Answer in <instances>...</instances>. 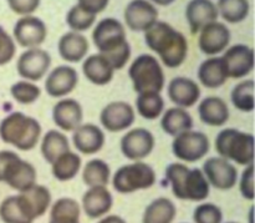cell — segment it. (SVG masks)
<instances>
[{
    "label": "cell",
    "mask_w": 255,
    "mask_h": 223,
    "mask_svg": "<svg viewBox=\"0 0 255 223\" xmlns=\"http://www.w3.org/2000/svg\"><path fill=\"white\" fill-rule=\"evenodd\" d=\"M144 41L166 67L176 69L186 61L188 40L168 22L157 21L144 32Z\"/></svg>",
    "instance_id": "1"
},
{
    "label": "cell",
    "mask_w": 255,
    "mask_h": 223,
    "mask_svg": "<svg viewBox=\"0 0 255 223\" xmlns=\"http://www.w3.org/2000/svg\"><path fill=\"white\" fill-rule=\"evenodd\" d=\"M166 177L172 194L178 200L203 202L209 196L211 186L201 169H189L187 165L174 162L167 166Z\"/></svg>",
    "instance_id": "2"
},
{
    "label": "cell",
    "mask_w": 255,
    "mask_h": 223,
    "mask_svg": "<svg viewBox=\"0 0 255 223\" xmlns=\"http://www.w3.org/2000/svg\"><path fill=\"white\" fill-rule=\"evenodd\" d=\"M42 127L36 119L14 111L0 121V139L19 151H31L41 140Z\"/></svg>",
    "instance_id": "3"
},
{
    "label": "cell",
    "mask_w": 255,
    "mask_h": 223,
    "mask_svg": "<svg viewBox=\"0 0 255 223\" xmlns=\"http://www.w3.org/2000/svg\"><path fill=\"white\" fill-rule=\"evenodd\" d=\"M218 156L232 164L249 166L254 164V136L237 129H224L216 137Z\"/></svg>",
    "instance_id": "4"
},
{
    "label": "cell",
    "mask_w": 255,
    "mask_h": 223,
    "mask_svg": "<svg viewBox=\"0 0 255 223\" xmlns=\"http://www.w3.org/2000/svg\"><path fill=\"white\" fill-rule=\"evenodd\" d=\"M132 87L137 94L159 92L164 89L166 76L158 59L151 54H142L132 61L128 69Z\"/></svg>",
    "instance_id": "5"
},
{
    "label": "cell",
    "mask_w": 255,
    "mask_h": 223,
    "mask_svg": "<svg viewBox=\"0 0 255 223\" xmlns=\"http://www.w3.org/2000/svg\"><path fill=\"white\" fill-rule=\"evenodd\" d=\"M156 171L143 161H134L121 166L112 176V186L121 195L148 190L156 184Z\"/></svg>",
    "instance_id": "6"
},
{
    "label": "cell",
    "mask_w": 255,
    "mask_h": 223,
    "mask_svg": "<svg viewBox=\"0 0 255 223\" xmlns=\"http://www.w3.org/2000/svg\"><path fill=\"white\" fill-rule=\"evenodd\" d=\"M211 142L208 136L204 132L194 131L193 129L177 135L172 142V152L184 164L201 161L207 156Z\"/></svg>",
    "instance_id": "7"
},
{
    "label": "cell",
    "mask_w": 255,
    "mask_h": 223,
    "mask_svg": "<svg viewBox=\"0 0 255 223\" xmlns=\"http://www.w3.org/2000/svg\"><path fill=\"white\" fill-rule=\"evenodd\" d=\"M92 41L100 54L107 55L115 51L127 42L125 25L115 17L102 19L92 31Z\"/></svg>",
    "instance_id": "8"
},
{
    "label": "cell",
    "mask_w": 255,
    "mask_h": 223,
    "mask_svg": "<svg viewBox=\"0 0 255 223\" xmlns=\"http://www.w3.org/2000/svg\"><path fill=\"white\" fill-rule=\"evenodd\" d=\"M202 172L206 176L209 186L221 191L232 190L238 184V170L228 160L221 156L209 157L202 167Z\"/></svg>",
    "instance_id": "9"
},
{
    "label": "cell",
    "mask_w": 255,
    "mask_h": 223,
    "mask_svg": "<svg viewBox=\"0 0 255 223\" xmlns=\"http://www.w3.org/2000/svg\"><path fill=\"white\" fill-rule=\"evenodd\" d=\"M156 140L149 130L143 127L128 130L122 136L120 147L121 152L129 161H142L153 152Z\"/></svg>",
    "instance_id": "10"
},
{
    "label": "cell",
    "mask_w": 255,
    "mask_h": 223,
    "mask_svg": "<svg viewBox=\"0 0 255 223\" xmlns=\"http://www.w3.org/2000/svg\"><path fill=\"white\" fill-rule=\"evenodd\" d=\"M51 66V56L46 50L32 47L22 52L16 61V71L22 80L36 82L46 76Z\"/></svg>",
    "instance_id": "11"
},
{
    "label": "cell",
    "mask_w": 255,
    "mask_h": 223,
    "mask_svg": "<svg viewBox=\"0 0 255 223\" xmlns=\"http://www.w3.org/2000/svg\"><path fill=\"white\" fill-rule=\"evenodd\" d=\"M47 37L46 24L34 15L22 16L15 22L12 29V39L20 46L32 49L44 44Z\"/></svg>",
    "instance_id": "12"
},
{
    "label": "cell",
    "mask_w": 255,
    "mask_h": 223,
    "mask_svg": "<svg viewBox=\"0 0 255 223\" xmlns=\"http://www.w3.org/2000/svg\"><path fill=\"white\" fill-rule=\"evenodd\" d=\"M136 121V111L126 101H112L100 114V122L109 132H122L128 130Z\"/></svg>",
    "instance_id": "13"
},
{
    "label": "cell",
    "mask_w": 255,
    "mask_h": 223,
    "mask_svg": "<svg viewBox=\"0 0 255 223\" xmlns=\"http://www.w3.org/2000/svg\"><path fill=\"white\" fill-rule=\"evenodd\" d=\"M2 184H6L12 190L25 192L37 184V172L34 165L22 160L17 155L9 162L4 172Z\"/></svg>",
    "instance_id": "14"
},
{
    "label": "cell",
    "mask_w": 255,
    "mask_h": 223,
    "mask_svg": "<svg viewBox=\"0 0 255 223\" xmlns=\"http://www.w3.org/2000/svg\"><path fill=\"white\" fill-rule=\"evenodd\" d=\"M79 84V74L70 65H60L47 72L45 91L50 97L64 99L71 94Z\"/></svg>",
    "instance_id": "15"
},
{
    "label": "cell",
    "mask_w": 255,
    "mask_h": 223,
    "mask_svg": "<svg viewBox=\"0 0 255 223\" xmlns=\"http://www.w3.org/2000/svg\"><path fill=\"white\" fill-rule=\"evenodd\" d=\"M228 76L243 79L254 70V50L246 44H236L228 47L222 55Z\"/></svg>",
    "instance_id": "16"
},
{
    "label": "cell",
    "mask_w": 255,
    "mask_h": 223,
    "mask_svg": "<svg viewBox=\"0 0 255 223\" xmlns=\"http://www.w3.org/2000/svg\"><path fill=\"white\" fill-rule=\"evenodd\" d=\"M124 16L129 29L146 32L158 21V10L148 0H132L127 4Z\"/></svg>",
    "instance_id": "17"
},
{
    "label": "cell",
    "mask_w": 255,
    "mask_h": 223,
    "mask_svg": "<svg viewBox=\"0 0 255 223\" xmlns=\"http://www.w3.org/2000/svg\"><path fill=\"white\" fill-rule=\"evenodd\" d=\"M199 32V49L208 56H217L224 52L231 42V30L223 22L213 21L207 24Z\"/></svg>",
    "instance_id": "18"
},
{
    "label": "cell",
    "mask_w": 255,
    "mask_h": 223,
    "mask_svg": "<svg viewBox=\"0 0 255 223\" xmlns=\"http://www.w3.org/2000/svg\"><path fill=\"white\" fill-rule=\"evenodd\" d=\"M52 121L62 132H72L84 124V109L75 99L64 97L52 107Z\"/></svg>",
    "instance_id": "19"
},
{
    "label": "cell",
    "mask_w": 255,
    "mask_h": 223,
    "mask_svg": "<svg viewBox=\"0 0 255 223\" xmlns=\"http://www.w3.org/2000/svg\"><path fill=\"white\" fill-rule=\"evenodd\" d=\"M72 144L82 155H95L101 151L106 142L104 130L95 124H81L72 131Z\"/></svg>",
    "instance_id": "20"
},
{
    "label": "cell",
    "mask_w": 255,
    "mask_h": 223,
    "mask_svg": "<svg viewBox=\"0 0 255 223\" xmlns=\"http://www.w3.org/2000/svg\"><path fill=\"white\" fill-rule=\"evenodd\" d=\"M169 100L176 106L189 109L198 104L201 99V87L194 80L186 76H177L171 80L167 87Z\"/></svg>",
    "instance_id": "21"
},
{
    "label": "cell",
    "mask_w": 255,
    "mask_h": 223,
    "mask_svg": "<svg viewBox=\"0 0 255 223\" xmlns=\"http://www.w3.org/2000/svg\"><path fill=\"white\" fill-rule=\"evenodd\" d=\"M114 197L106 186L89 187L82 196L81 207L90 219H101L112 209Z\"/></svg>",
    "instance_id": "22"
},
{
    "label": "cell",
    "mask_w": 255,
    "mask_h": 223,
    "mask_svg": "<svg viewBox=\"0 0 255 223\" xmlns=\"http://www.w3.org/2000/svg\"><path fill=\"white\" fill-rule=\"evenodd\" d=\"M219 17L217 5L212 0H191L186 7V19L192 34H198L207 24Z\"/></svg>",
    "instance_id": "23"
},
{
    "label": "cell",
    "mask_w": 255,
    "mask_h": 223,
    "mask_svg": "<svg viewBox=\"0 0 255 223\" xmlns=\"http://www.w3.org/2000/svg\"><path fill=\"white\" fill-rule=\"evenodd\" d=\"M198 116L207 126L219 127L228 122L231 111L222 97L207 96L198 105Z\"/></svg>",
    "instance_id": "24"
},
{
    "label": "cell",
    "mask_w": 255,
    "mask_h": 223,
    "mask_svg": "<svg viewBox=\"0 0 255 223\" xmlns=\"http://www.w3.org/2000/svg\"><path fill=\"white\" fill-rule=\"evenodd\" d=\"M82 74L91 84L105 86L114 80L115 69L102 54H94L85 57L82 62Z\"/></svg>",
    "instance_id": "25"
},
{
    "label": "cell",
    "mask_w": 255,
    "mask_h": 223,
    "mask_svg": "<svg viewBox=\"0 0 255 223\" xmlns=\"http://www.w3.org/2000/svg\"><path fill=\"white\" fill-rule=\"evenodd\" d=\"M89 49V40L81 32H66L60 37L57 44V50L61 59L71 64L82 61L86 57Z\"/></svg>",
    "instance_id": "26"
},
{
    "label": "cell",
    "mask_w": 255,
    "mask_h": 223,
    "mask_svg": "<svg viewBox=\"0 0 255 223\" xmlns=\"http://www.w3.org/2000/svg\"><path fill=\"white\" fill-rule=\"evenodd\" d=\"M228 79V72L222 56H212L199 65L198 80L207 89L222 87Z\"/></svg>",
    "instance_id": "27"
},
{
    "label": "cell",
    "mask_w": 255,
    "mask_h": 223,
    "mask_svg": "<svg viewBox=\"0 0 255 223\" xmlns=\"http://www.w3.org/2000/svg\"><path fill=\"white\" fill-rule=\"evenodd\" d=\"M0 220L4 223H34L35 221L20 194L2 200L0 204Z\"/></svg>",
    "instance_id": "28"
},
{
    "label": "cell",
    "mask_w": 255,
    "mask_h": 223,
    "mask_svg": "<svg viewBox=\"0 0 255 223\" xmlns=\"http://www.w3.org/2000/svg\"><path fill=\"white\" fill-rule=\"evenodd\" d=\"M161 127L168 136L176 137L182 132L193 129V117L187 109L178 106L171 107L162 114Z\"/></svg>",
    "instance_id": "29"
},
{
    "label": "cell",
    "mask_w": 255,
    "mask_h": 223,
    "mask_svg": "<svg viewBox=\"0 0 255 223\" xmlns=\"http://www.w3.org/2000/svg\"><path fill=\"white\" fill-rule=\"evenodd\" d=\"M69 137L60 130H49L40 142V151L47 164L51 165L59 156L70 151Z\"/></svg>",
    "instance_id": "30"
},
{
    "label": "cell",
    "mask_w": 255,
    "mask_h": 223,
    "mask_svg": "<svg viewBox=\"0 0 255 223\" xmlns=\"http://www.w3.org/2000/svg\"><path fill=\"white\" fill-rule=\"evenodd\" d=\"M176 216V205L167 197H158L146 207L142 223H173Z\"/></svg>",
    "instance_id": "31"
},
{
    "label": "cell",
    "mask_w": 255,
    "mask_h": 223,
    "mask_svg": "<svg viewBox=\"0 0 255 223\" xmlns=\"http://www.w3.org/2000/svg\"><path fill=\"white\" fill-rule=\"evenodd\" d=\"M82 167V160L79 154L74 151H67L57 157L51 164L52 176L60 182H67L77 176Z\"/></svg>",
    "instance_id": "32"
},
{
    "label": "cell",
    "mask_w": 255,
    "mask_h": 223,
    "mask_svg": "<svg viewBox=\"0 0 255 223\" xmlns=\"http://www.w3.org/2000/svg\"><path fill=\"white\" fill-rule=\"evenodd\" d=\"M20 195L22 196L27 209L31 212L35 220L44 216L52 204L50 190L42 185L36 184L27 191L20 192Z\"/></svg>",
    "instance_id": "33"
},
{
    "label": "cell",
    "mask_w": 255,
    "mask_h": 223,
    "mask_svg": "<svg viewBox=\"0 0 255 223\" xmlns=\"http://www.w3.org/2000/svg\"><path fill=\"white\" fill-rule=\"evenodd\" d=\"M81 207L70 197H62L50 206L49 223H80Z\"/></svg>",
    "instance_id": "34"
},
{
    "label": "cell",
    "mask_w": 255,
    "mask_h": 223,
    "mask_svg": "<svg viewBox=\"0 0 255 223\" xmlns=\"http://www.w3.org/2000/svg\"><path fill=\"white\" fill-rule=\"evenodd\" d=\"M111 179L109 164L101 159L90 160L82 169V181L86 186H107Z\"/></svg>",
    "instance_id": "35"
},
{
    "label": "cell",
    "mask_w": 255,
    "mask_h": 223,
    "mask_svg": "<svg viewBox=\"0 0 255 223\" xmlns=\"http://www.w3.org/2000/svg\"><path fill=\"white\" fill-rule=\"evenodd\" d=\"M137 114L146 120H156L164 111V99L159 92L138 94L136 99Z\"/></svg>",
    "instance_id": "36"
},
{
    "label": "cell",
    "mask_w": 255,
    "mask_h": 223,
    "mask_svg": "<svg viewBox=\"0 0 255 223\" xmlns=\"http://www.w3.org/2000/svg\"><path fill=\"white\" fill-rule=\"evenodd\" d=\"M216 5L219 16L229 24H239L244 21L251 10L249 0H218Z\"/></svg>",
    "instance_id": "37"
},
{
    "label": "cell",
    "mask_w": 255,
    "mask_h": 223,
    "mask_svg": "<svg viewBox=\"0 0 255 223\" xmlns=\"http://www.w3.org/2000/svg\"><path fill=\"white\" fill-rule=\"evenodd\" d=\"M231 101L237 110L242 112L254 111V80H243L232 89Z\"/></svg>",
    "instance_id": "38"
},
{
    "label": "cell",
    "mask_w": 255,
    "mask_h": 223,
    "mask_svg": "<svg viewBox=\"0 0 255 223\" xmlns=\"http://www.w3.org/2000/svg\"><path fill=\"white\" fill-rule=\"evenodd\" d=\"M10 95L20 105H31L41 96V89L35 82L20 80L10 87Z\"/></svg>",
    "instance_id": "39"
},
{
    "label": "cell",
    "mask_w": 255,
    "mask_h": 223,
    "mask_svg": "<svg viewBox=\"0 0 255 223\" xmlns=\"http://www.w3.org/2000/svg\"><path fill=\"white\" fill-rule=\"evenodd\" d=\"M96 21V15L85 11L79 5H74L69 10L66 15V24L71 29V31L82 32L89 30Z\"/></svg>",
    "instance_id": "40"
},
{
    "label": "cell",
    "mask_w": 255,
    "mask_h": 223,
    "mask_svg": "<svg viewBox=\"0 0 255 223\" xmlns=\"http://www.w3.org/2000/svg\"><path fill=\"white\" fill-rule=\"evenodd\" d=\"M194 223H223V212L212 202L201 204L193 212Z\"/></svg>",
    "instance_id": "41"
},
{
    "label": "cell",
    "mask_w": 255,
    "mask_h": 223,
    "mask_svg": "<svg viewBox=\"0 0 255 223\" xmlns=\"http://www.w3.org/2000/svg\"><path fill=\"white\" fill-rule=\"evenodd\" d=\"M16 54V44L10 34L0 25V66L9 64Z\"/></svg>",
    "instance_id": "42"
},
{
    "label": "cell",
    "mask_w": 255,
    "mask_h": 223,
    "mask_svg": "<svg viewBox=\"0 0 255 223\" xmlns=\"http://www.w3.org/2000/svg\"><path fill=\"white\" fill-rule=\"evenodd\" d=\"M104 56L109 60V62L112 65L115 71H117V70L124 69L127 62L129 61V57H131V46H129L128 41H127L121 47H119L115 51L110 52V54L104 55Z\"/></svg>",
    "instance_id": "43"
},
{
    "label": "cell",
    "mask_w": 255,
    "mask_h": 223,
    "mask_svg": "<svg viewBox=\"0 0 255 223\" xmlns=\"http://www.w3.org/2000/svg\"><path fill=\"white\" fill-rule=\"evenodd\" d=\"M239 190H241L242 196L248 201L254 200V165H249L242 172V176L239 179Z\"/></svg>",
    "instance_id": "44"
},
{
    "label": "cell",
    "mask_w": 255,
    "mask_h": 223,
    "mask_svg": "<svg viewBox=\"0 0 255 223\" xmlns=\"http://www.w3.org/2000/svg\"><path fill=\"white\" fill-rule=\"evenodd\" d=\"M7 5L15 14L27 16L39 9L41 0H6Z\"/></svg>",
    "instance_id": "45"
},
{
    "label": "cell",
    "mask_w": 255,
    "mask_h": 223,
    "mask_svg": "<svg viewBox=\"0 0 255 223\" xmlns=\"http://www.w3.org/2000/svg\"><path fill=\"white\" fill-rule=\"evenodd\" d=\"M110 0H77V5L85 11L90 12L92 15L100 14L104 11L109 5Z\"/></svg>",
    "instance_id": "46"
},
{
    "label": "cell",
    "mask_w": 255,
    "mask_h": 223,
    "mask_svg": "<svg viewBox=\"0 0 255 223\" xmlns=\"http://www.w3.org/2000/svg\"><path fill=\"white\" fill-rule=\"evenodd\" d=\"M17 156L16 152L10 151V150H1L0 151V182H2V177H4V172L9 162L12 159Z\"/></svg>",
    "instance_id": "47"
},
{
    "label": "cell",
    "mask_w": 255,
    "mask_h": 223,
    "mask_svg": "<svg viewBox=\"0 0 255 223\" xmlns=\"http://www.w3.org/2000/svg\"><path fill=\"white\" fill-rule=\"evenodd\" d=\"M99 223H127L122 217L116 216V215H106L102 217V220Z\"/></svg>",
    "instance_id": "48"
},
{
    "label": "cell",
    "mask_w": 255,
    "mask_h": 223,
    "mask_svg": "<svg viewBox=\"0 0 255 223\" xmlns=\"http://www.w3.org/2000/svg\"><path fill=\"white\" fill-rule=\"evenodd\" d=\"M151 1L152 4H156V5H161V6H169L171 4H173L176 0H148Z\"/></svg>",
    "instance_id": "49"
},
{
    "label": "cell",
    "mask_w": 255,
    "mask_h": 223,
    "mask_svg": "<svg viewBox=\"0 0 255 223\" xmlns=\"http://www.w3.org/2000/svg\"><path fill=\"white\" fill-rule=\"evenodd\" d=\"M252 216H253V207H252L251 211H249V217H251V222H249V223H253V220H252Z\"/></svg>",
    "instance_id": "50"
},
{
    "label": "cell",
    "mask_w": 255,
    "mask_h": 223,
    "mask_svg": "<svg viewBox=\"0 0 255 223\" xmlns=\"http://www.w3.org/2000/svg\"><path fill=\"white\" fill-rule=\"evenodd\" d=\"M226 223H238V222H226Z\"/></svg>",
    "instance_id": "51"
}]
</instances>
